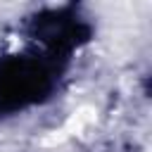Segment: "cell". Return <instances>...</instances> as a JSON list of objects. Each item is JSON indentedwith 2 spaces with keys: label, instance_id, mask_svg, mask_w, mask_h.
<instances>
[{
  "label": "cell",
  "instance_id": "obj_1",
  "mask_svg": "<svg viewBox=\"0 0 152 152\" xmlns=\"http://www.w3.org/2000/svg\"><path fill=\"white\" fill-rule=\"evenodd\" d=\"M95 36V17L78 2L24 12L0 45V126L50 107L66 90Z\"/></svg>",
  "mask_w": 152,
  "mask_h": 152
}]
</instances>
